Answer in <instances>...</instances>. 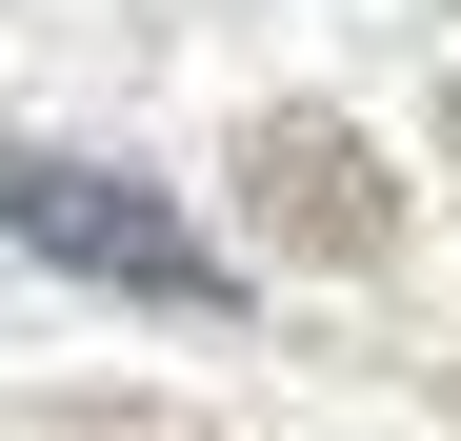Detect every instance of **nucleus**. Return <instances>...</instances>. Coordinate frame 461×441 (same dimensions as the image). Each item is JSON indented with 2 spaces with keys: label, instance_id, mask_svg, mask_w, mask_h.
I'll return each mask as SVG.
<instances>
[{
  "label": "nucleus",
  "instance_id": "1",
  "mask_svg": "<svg viewBox=\"0 0 461 441\" xmlns=\"http://www.w3.org/2000/svg\"><path fill=\"white\" fill-rule=\"evenodd\" d=\"M0 241L60 261V281H101V302H161V321H221V241L161 201V181H121V161H60V140H0Z\"/></svg>",
  "mask_w": 461,
  "mask_h": 441
},
{
  "label": "nucleus",
  "instance_id": "2",
  "mask_svg": "<svg viewBox=\"0 0 461 441\" xmlns=\"http://www.w3.org/2000/svg\"><path fill=\"white\" fill-rule=\"evenodd\" d=\"M241 201H261V241L281 261H402V181H381V140L361 121H321V101H281V121H241Z\"/></svg>",
  "mask_w": 461,
  "mask_h": 441
}]
</instances>
